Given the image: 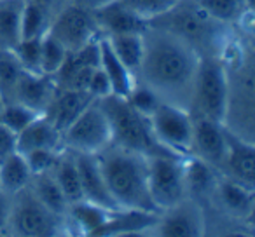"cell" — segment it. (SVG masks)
<instances>
[{
  "instance_id": "32",
  "label": "cell",
  "mask_w": 255,
  "mask_h": 237,
  "mask_svg": "<svg viewBox=\"0 0 255 237\" xmlns=\"http://www.w3.org/2000/svg\"><path fill=\"white\" fill-rule=\"evenodd\" d=\"M42 37L21 39L16 44L14 49L11 51L23 70L40 74V44H42Z\"/></svg>"
},
{
  "instance_id": "20",
  "label": "cell",
  "mask_w": 255,
  "mask_h": 237,
  "mask_svg": "<svg viewBox=\"0 0 255 237\" xmlns=\"http://www.w3.org/2000/svg\"><path fill=\"white\" fill-rule=\"evenodd\" d=\"M28 187L32 188V192L35 194V197L42 202L46 208H49L53 213H56L58 216H67L68 213V201L65 199L63 190L58 185L56 178H54L53 171H46V173L33 174L30 180Z\"/></svg>"
},
{
  "instance_id": "39",
  "label": "cell",
  "mask_w": 255,
  "mask_h": 237,
  "mask_svg": "<svg viewBox=\"0 0 255 237\" xmlns=\"http://www.w3.org/2000/svg\"><path fill=\"white\" fill-rule=\"evenodd\" d=\"M2 106H4V98H2V94H0V110H2Z\"/></svg>"
},
{
  "instance_id": "16",
  "label": "cell",
  "mask_w": 255,
  "mask_h": 237,
  "mask_svg": "<svg viewBox=\"0 0 255 237\" xmlns=\"http://www.w3.org/2000/svg\"><path fill=\"white\" fill-rule=\"evenodd\" d=\"M93 18H95L98 28H102L107 35L143 33L149 26V21L135 14L131 9H128L121 0H109L107 4L100 5Z\"/></svg>"
},
{
  "instance_id": "22",
  "label": "cell",
  "mask_w": 255,
  "mask_h": 237,
  "mask_svg": "<svg viewBox=\"0 0 255 237\" xmlns=\"http://www.w3.org/2000/svg\"><path fill=\"white\" fill-rule=\"evenodd\" d=\"M23 4L25 0H0V49L12 51L21 39Z\"/></svg>"
},
{
  "instance_id": "28",
  "label": "cell",
  "mask_w": 255,
  "mask_h": 237,
  "mask_svg": "<svg viewBox=\"0 0 255 237\" xmlns=\"http://www.w3.org/2000/svg\"><path fill=\"white\" fill-rule=\"evenodd\" d=\"M68 51L49 33H44L40 44V74L56 75L67 60Z\"/></svg>"
},
{
  "instance_id": "10",
  "label": "cell",
  "mask_w": 255,
  "mask_h": 237,
  "mask_svg": "<svg viewBox=\"0 0 255 237\" xmlns=\"http://www.w3.org/2000/svg\"><path fill=\"white\" fill-rule=\"evenodd\" d=\"M96 30L98 25L86 9L79 5H68L49 25L47 33L53 35L70 53L95 40Z\"/></svg>"
},
{
  "instance_id": "29",
  "label": "cell",
  "mask_w": 255,
  "mask_h": 237,
  "mask_svg": "<svg viewBox=\"0 0 255 237\" xmlns=\"http://www.w3.org/2000/svg\"><path fill=\"white\" fill-rule=\"evenodd\" d=\"M39 115H42V113H37L30 106L12 99V101H5L2 110H0V122L18 135L19 131H23Z\"/></svg>"
},
{
  "instance_id": "40",
  "label": "cell",
  "mask_w": 255,
  "mask_h": 237,
  "mask_svg": "<svg viewBox=\"0 0 255 237\" xmlns=\"http://www.w3.org/2000/svg\"><path fill=\"white\" fill-rule=\"evenodd\" d=\"M39 2H46V0H39Z\"/></svg>"
},
{
  "instance_id": "38",
  "label": "cell",
  "mask_w": 255,
  "mask_h": 237,
  "mask_svg": "<svg viewBox=\"0 0 255 237\" xmlns=\"http://www.w3.org/2000/svg\"><path fill=\"white\" fill-rule=\"evenodd\" d=\"M9 211H11V195L0 190V232H4L7 229Z\"/></svg>"
},
{
  "instance_id": "6",
  "label": "cell",
  "mask_w": 255,
  "mask_h": 237,
  "mask_svg": "<svg viewBox=\"0 0 255 237\" xmlns=\"http://www.w3.org/2000/svg\"><path fill=\"white\" fill-rule=\"evenodd\" d=\"M182 156H149V194L157 211H164L187 197L185 160Z\"/></svg>"
},
{
  "instance_id": "9",
  "label": "cell",
  "mask_w": 255,
  "mask_h": 237,
  "mask_svg": "<svg viewBox=\"0 0 255 237\" xmlns=\"http://www.w3.org/2000/svg\"><path fill=\"white\" fill-rule=\"evenodd\" d=\"M156 140L170 152L191 157L192 149V115L189 110L161 101L149 117Z\"/></svg>"
},
{
  "instance_id": "19",
  "label": "cell",
  "mask_w": 255,
  "mask_h": 237,
  "mask_svg": "<svg viewBox=\"0 0 255 237\" xmlns=\"http://www.w3.org/2000/svg\"><path fill=\"white\" fill-rule=\"evenodd\" d=\"M98 46H100V68L109 77L110 85H112V94L126 98L129 94V91L133 89V85L136 84L135 75L121 63V60L114 54L112 47H110L109 40L105 37L102 40H98Z\"/></svg>"
},
{
  "instance_id": "34",
  "label": "cell",
  "mask_w": 255,
  "mask_h": 237,
  "mask_svg": "<svg viewBox=\"0 0 255 237\" xmlns=\"http://www.w3.org/2000/svg\"><path fill=\"white\" fill-rule=\"evenodd\" d=\"M126 99L129 101V105L136 110L138 113H142L143 117L149 119L154 113V110L157 108L163 99L157 96V92H154L149 85L145 84H135L133 89L129 91V94L126 96Z\"/></svg>"
},
{
  "instance_id": "23",
  "label": "cell",
  "mask_w": 255,
  "mask_h": 237,
  "mask_svg": "<svg viewBox=\"0 0 255 237\" xmlns=\"http://www.w3.org/2000/svg\"><path fill=\"white\" fill-rule=\"evenodd\" d=\"M114 54L121 60V63L136 75L143 58V33H116L107 35Z\"/></svg>"
},
{
  "instance_id": "31",
  "label": "cell",
  "mask_w": 255,
  "mask_h": 237,
  "mask_svg": "<svg viewBox=\"0 0 255 237\" xmlns=\"http://www.w3.org/2000/svg\"><path fill=\"white\" fill-rule=\"evenodd\" d=\"M121 2L145 21H152L175 9L182 0H121Z\"/></svg>"
},
{
  "instance_id": "14",
  "label": "cell",
  "mask_w": 255,
  "mask_h": 237,
  "mask_svg": "<svg viewBox=\"0 0 255 237\" xmlns=\"http://www.w3.org/2000/svg\"><path fill=\"white\" fill-rule=\"evenodd\" d=\"M77 164L79 176H81L82 197L84 201L105 208L109 211H119V206L110 195L103 174L100 171V164L95 154H74Z\"/></svg>"
},
{
  "instance_id": "36",
  "label": "cell",
  "mask_w": 255,
  "mask_h": 237,
  "mask_svg": "<svg viewBox=\"0 0 255 237\" xmlns=\"http://www.w3.org/2000/svg\"><path fill=\"white\" fill-rule=\"evenodd\" d=\"M88 92L95 99L105 98V96L112 94V85H110V80H109V77H107L105 72L100 68V65L95 68V72H93L91 80H89V85H88Z\"/></svg>"
},
{
  "instance_id": "5",
  "label": "cell",
  "mask_w": 255,
  "mask_h": 237,
  "mask_svg": "<svg viewBox=\"0 0 255 237\" xmlns=\"http://www.w3.org/2000/svg\"><path fill=\"white\" fill-rule=\"evenodd\" d=\"M7 229L23 237H53L65 229L63 218L42 204L30 187L11 195Z\"/></svg>"
},
{
  "instance_id": "18",
  "label": "cell",
  "mask_w": 255,
  "mask_h": 237,
  "mask_svg": "<svg viewBox=\"0 0 255 237\" xmlns=\"http://www.w3.org/2000/svg\"><path fill=\"white\" fill-rule=\"evenodd\" d=\"M18 152L25 154L33 149H53L60 150L61 133L46 115L33 119L23 131L18 133Z\"/></svg>"
},
{
  "instance_id": "12",
  "label": "cell",
  "mask_w": 255,
  "mask_h": 237,
  "mask_svg": "<svg viewBox=\"0 0 255 237\" xmlns=\"http://www.w3.org/2000/svg\"><path fill=\"white\" fill-rule=\"evenodd\" d=\"M154 232L164 237H198L205 232V220L201 208L184 199L177 206L164 209L154 225Z\"/></svg>"
},
{
  "instance_id": "27",
  "label": "cell",
  "mask_w": 255,
  "mask_h": 237,
  "mask_svg": "<svg viewBox=\"0 0 255 237\" xmlns=\"http://www.w3.org/2000/svg\"><path fill=\"white\" fill-rule=\"evenodd\" d=\"M219 194L229 211L236 213V215H250L252 213L254 190L233 180H226L224 183L219 185Z\"/></svg>"
},
{
  "instance_id": "35",
  "label": "cell",
  "mask_w": 255,
  "mask_h": 237,
  "mask_svg": "<svg viewBox=\"0 0 255 237\" xmlns=\"http://www.w3.org/2000/svg\"><path fill=\"white\" fill-rule=\"evenodd\" d=\"M58 156H60V150L53 149H33L23 154L30 171H32V176L53 169V166L58 160Z\"/></svg>"
},
{
  "instance_id": "4",
  "label": "cell",
  "mask_w": 255,
  "mask_h": 237,
  "mask_svg": "<svg viewBox=\"0 0 255 237\" xmlns=\"http://www.w3.org/2000/svg\"><path fill=\"white\" fill-rule=\"evenodd\" d=\"M229 99V80L224 65L213 56H201L191 99V115L224 122Z\"/></svg>"
},
{
  "instance_id": "15",
  "label": "cell",
  "mask_w": 255,
  "mask_h": 237,
  "mask_svg": "<svg viewBox=\"0 0 255 237\" xmlns=\"http://www.w3.org/2000/svg\"><path fill=\"white\" fill-rule=\"evenodd\" d=\"M56 89L58 85L53 75L33 74V72L21 70L18 82H16L12 99L30 106L37 113H44L47 106H49L51 99L56 94Z\"/></svg>"
},
{
  "instance_id": "8",
  "label": "cell",
  "mask_w": 255,
  "mask_h": 237,
  "mask_svg": "<svg viewBox=\"0 0 255 237\" xmlns=\"http://www.w3.org/2000/svg\"><path fill=\"white\" fill-rule=\"evenodd\" d=\"M194 5L196 7H185L184 0H182L180 4L175 9H171L170 12L156 18V19H164V21L154 23V19H152L149 25L168 30V32H171L173 35L185 40V42L191 47H194L196 51H198V47L213 46V44L217 42L215 30L220 21H217L212 16L206 14L198 4H194Z\"/></svg>"
},
{
  "instance_id": "13",
  "label": "cell",
  "mask_w": 255,
  "mask_h": 237,
  "mask_svg": "<svg viewBox=\"0 0 255 237\" xmlns=\"http://www.w3.org/2000/svg\"><path fill=\"white\" fill-rule=\"evenodd\" d=\"M226 128V126H224ZM226 159L222 169L229 174V180L254 190L255 187V149L254 142L234 135L226 128Z\"/></svg>"
},
{
  "instance_id": "17",
  "label": "cell",
  "mask_w": 255,
  "mask_h": 237,
  "mask_svg": "<svg viewBox=\"0 0 255 237\" xmlns=\"http://www.w3.org/2000/svg\"><path fill=\"white\" fill-rule=\"evenodd\" d=\"M93 101H95V98L86 91L58 87L56 94L51 99L49 106L42 115H46L60 129V133H63Z\"/></svg>"
},
{
  "instance_id": "7",
  "label": "cell",
  "mask_w": 255,
  "mask_h": 237,
  "mask_svg": "<svg viewBox=\"0 0 255 237\" xmlns=\"http://www.w3.org/2000/svg\"><path fill=\"white\" fill-rule=\"evenodd\" d=\"M61 145L74 154H100L112 145V129L98 101H93L61 133Z\"/></svg>"
},
{
  "instance_id": "33",
  "label": "cell",
  "mask_w": 255,
  "mask_h": 237,
  "mask_svg": "<svg viewBox=\"0 0 255 237\" xmlns=\"http://www.w3.org/2000/svg\"><path fill=\"white\" fill-rule=\"evenodd\" d=\"M21 70L23 68L19 67L18 60L11 51L0 53V94L4 98V103L7 101L9 96H14V87Z\"/></svg>"
},
{
  "instance_id": "30",
  "label": "cell",
  "mask_w": 255,
  "mask_h": 237,
  "mask_svg": "<svg viewBox=\"0 0 255 237\" xmlns=\"http://www.w3.org/2000/svg\"><path fill=\"white\" fill-rule=\"evenodd\" d=\"M196 4L213 19L227 23L243 12L245 0H196Z\"/></svg>"
},
{
  "instance_id": "11",
  "label": "cell",
  "mask_w": 255,
  "mask_h": 237,
  "mask_svg": "<svg viewBox=\"0 0 255 237\" xmlns=\"http://www.w3.org/2000/svg\"><path fill=\"white\" fill-rule=\"evenodd\" d=\"M226 128L222 122L206 117L192 115V149L191 156L208 166L222 169L226 159Z\"/></svg>"
},
{
  "instance_id": "26",
  "label": "cell",
  "mask_w": 255,
  "mask_h": 237,
  "mask_svg": "<svg viewBox=\"0 0 255 237\" xmlns=\"http://www.w3.org/2000/svg\"><path fill=\"white\" fill-rule=\"evenodd\" d=\"M47 28H49V23H47V14L46 9L42 7V2H39V0H25L21 11V26H19L21 39L42 37L47 32Z\"/></svg>"
},
{
  "instance_id": "1",
  "label": "cell",
  "mask_w": 255,
  "mask_h": 237,
  "mask_svg": "<svg viewBox=\"0 0 255 237\" xmlns=\"http://www.w3.org/2000/svg\"><path fill=\"white\" fill-rule=\"evenodd\" d=\"M201 54L180 37L149 25L143 32V58L136 74L163 101L191 108Z\"/></svg>"
},
{
  "instance_id": "3",
  "label": "cell",
  "mask_w": 255,
  "mask_h": 237,
  "mask_svg": "<svg viewBox=\"0 0 255 237\" xmlns=\"http://www.w3.org/2000/svg\"><path fill=\"white\" fill-rule=\"evenodd\" d=\"M112 129V143L123 147L131 152H138L142 156H177L164 149L156 140L147 117L138 113L126 98L117 94H109L105 98L96 99Z\"/></svg>"
},
{
  "instance_id": "21",
  "label": "cell",
  "mask_w": 255,
  "mask_h": 237,
  "mask_svg": "<svg viewBox=\"0 0 255 237\" xmlns=\"http://www.w3.org/2000/svg\"><path fill=\"white\" fill-rule=\"evenodd\" d=\"M30 180L32 171L23 154L14 152L0 162V190H4L5 194L14 195L16 192L28 187Z\"/></svg>"
},
{
  "instance_id": "24",
  "label": "cell",
  "mask_w": 255,
  "mask_h": 237,
  "mask_svg": "<svg viewBox=\"0 0 255 237\" xmlns=\"http://www.w3.org/2000/svg\"><path fill=\"white\" fill-rule=\"evenodd\" d=\"M51 171H53L60 188L63 190V195L68 201V204L84 201V197H82L81 176H79V169H77V164H75L74 154L72 156L60 154L56 164H54Z\"/></svg>"
},
{
  "instance_id": "2",
  "label": "cell",
  "mask_w": 255,
  "mask_h": 237,
  "mask_svg": "<svg viewBox=\"0 0 255 237\" xmlns=\"http://www.w3.org/2000/svg\"><path fill=\"white\" fill-rule=\"evenodd\" d=\"M96 159L107 188L121 209L159 213L149 194L147 156L112 143L96 154Z\"/></svg>"
},
{
  "instance_id": "37",
  "label": "cell",
  "mask_w": 255,
  "mask_h": 237,
  "mask_svg": "<svg viewBox=\"0 0 255 237\" xmlns=\"http://www.w3.org/2000/svg\"><path fill=\"white\" fill-rule=\"evenodd\" d=\"M18 135L0 122V162L11 154L18 152Z\"/></svg>"
},
{
  "instance_id": "25",
  "label": "cell",
  "mask_w": 255,
  "mask_h": 237,
  "mask_svg": "<svg viewBox=\"0 0 255 237\" xmlns=\"http://www.w3.org/2000/svg\"><path fill=\"white\" fill-rule=\"evenodd\" d=\"M112 213H116V211H109V209L100 208V206L91 204V202H88V201H79V202L70 204L67 215H70V218L74 220L77 229H81L82 234H86V236H95L96 230L102 225H105L107 220L112 216Z\"/></svg>"
}]
</instances>
